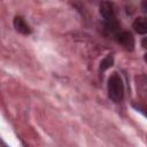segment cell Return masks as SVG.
Instances as JSON below:
<instances>
[{"label":"cell","instance_id":"cell-1","mask_svg":"<svg viewBox=\"0 0 147 147\" xmlns=\"http://www.w3.org/2000/svg\"><path fill=\"white\" fill-rule=\"evenodd\" d=\"M108 96L114 102H121L124 96V84L118 74L114 72L108 79Z\"/></svg>","mask_w":147,"mask_h":147},{"label":"cell","instance_id":"cell-6","mask_svg":"<svg viewBox=\"0 0 147 147\" xmlns=\"http://www.w3.org/2000/svg\"><path fill=\"white\" fill-rule=\"evenodd\" d=\"M113 64H114V57H113V55H107L101 61V63H100V71L102 72V71L109 69L110 67H113Z\"/></svg>","mask_w":147,"mask_h":147},{"label":"cell","instance_id":"cell-3","mask_svg":"<svg viewBox=\"0 0 147 147\" xmlns=\"http://www.w3.org/2000/svg\"><path fill=\"white\" fill-rule=\"evenodd\" d=\"M14 28L18 33H22L24 36H28L31 33V28L29 26V24L24 21V18L22 16H15L14 21H13Z\"/></svg>","mask_w":147,"mask_h":147},{"label":"cell","instance_id":"cell-5","mask_svg":"<svg viewBox=\"0 0 147 147\" xmlns=\"http://www.w3.org/2000/svg\"><path fill=\"white\" fill-rule=\"evenodd\" d=\"M134 31L139 34H145L147 32V20L145 17H138L132 24Z\"/></svg>","mask_w":147,"mask_h":147},{"label":"cell","instance_id":"cell-2","mask_svg":"<svg viewBox=\"0 0 147 147\" xmlns=\"http://www.w3.org/2000/svg\"><path fill=\"white\" fill-rule=\"evenodd\" d=\"M116 39L125 49L133 51V48H134V38L130 32L118 31V32H116Z\"/></svg>","mask_w":147,"mask_h":147},{"label":"cell","instance_id":"cell-4","mask_svg":"<svg viewBox=\"0 0 147 147\" xmlns=\"http://www.w3.org/2000/svg\"><path fill=\"white\" fill-rule=\"evenodd\" d=\"M99 11H100V15L103 17L105 21H108V20H111V18H115V13H114V7L110 2L108 1H102L100 3V7H99Z\"/></svg>","mask_w":147,"mask_h":147}]
</instances>
